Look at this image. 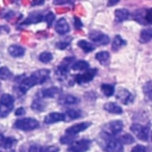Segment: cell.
I'll return each instance as SVG.
<instances>
[{"label": "cell", "mask_w": 152, "mask_h": 152, "mask_svg": "<svg viewBox=\"0 0 152 152\" xmlns=\"http://www.w3.org/2000/svg\"><path fill=\"white\" fill-rule=\"evenodd\" d=\"M142 90H144V94L146 95V97L150 99V100H152V81H148V82L144 86Z\"/></svg>", "instance_id": "d6a6232c"}, {"label": "cell", "mask_w": 152, "mask_h": 152, "mask_svg": "<svg viewBox=\"0 0 152 152\" xmlns=\"http://www.w3.org/2000/svg\"><path fill=\"white\" fill-rule=\"evenodd\" d=\"M65 120V114H62V113H58V112H52L50 114H48L44 119V122L46 125H52V124H56L58 121H63Z\"/></svg>", "instance_id": "8fae6325"}, {"label": "cell", "mask_w": 152, "mask_h": 152, "mask_svg": "<svg viewBox=\"0 0 152 152\" xmlns=\"http://www.w3.org/2000/svg\"><path fill=\"white\" fill-rule=\"evenodd\" d=\"M43 4H44V0H33V1H32V5H33V6L43 5Z\"/></svg>", "instance_id": "bcb514c9"}, {"label": "cell", "mask_w": 152, "mask_h": 152, "mask_svg": "<svg viewBox=\"0 0 152 152\" xmlns=\"http://www.w3.org/2000/svg\"><path fill=\"white\" fill-rule=\"evenodd\" d=\"M152 39V28H144L140 32L139 36V42L140 43H147Z\"/></svg>", "instance_id": "44dd1931"}, {"label": "cell", "mask_w": 152, "mask_h": 152, "mask_svg": "<svg viewBox=\"0 0 152 152\" xmlns=\"http://www.w3.org/2000/svg\"><path fill=\"white\" fill-rule=\"evenodd\" d=\"M39 152H58V147L57 146H46L40 148Z\"/></svg>", "instance_id": "ab89813d"}, {"label": "cell", "mask_w": 152, "mask_h": 152, "mask_svg": "<svg viewBox=\"0 0 152 152\" xmlns=\"http://www.w3.org/2000/svg\"><path fill=\"white\" fill-rule=\"evenodd\" d=\"M13 127L21 129V131H32V129H36L39 127V122H38V120H36L33 118H23V119L14 121Z\"/></svg>", "instance_id": "7a4b0ae2"}, {"label": "cell", "mask_w": 152, "mask_h": 152, "mask_svg": "<svg viewBox=\"0 0 152 152\" xmlns=\"http://www.w3.org/2000/svg\"><path fill=\"white\" fill-rule=\"evenodd\" d=\"M116 99L124 104H131L134 101V95L125 88H119L116 91Z\"/></svg>", "instance_id": "ba28073f"}, {"label": "cell", "mask_w": 152, "mask_h": 152, "mask_svg": "<svg viewBox=\"0 0 152 152\" xmlns=\"http://www.w3.org/2000/svg\"><path fill=\"white\" fill-rule=\"evenodd\" d=\"M55 30H56V32L59 33V34H66V33L70 31V26H69V24L66 23V20L62 18V19L57 20V23H56V25H55Z\"/></svg>", "instance_id": "5bb4252c"}, {"label": "cell", "mask_w": 152, "mask_h": 152, "mask_svg": "<svg viewBox=\"0 0 152 152\" xmlns=\"http://www.w3.org/2000/svg\"><path fill=\"white\" fill-rule=\"evenodd\" d=\"M14 114H15V115H18V116H20V115H23V114H25V108H23V107H20V108H18V109H15V112H14Z\"/></svg>", "instance_id": "ee69618b"}, {"label": "cell", "mask_w": 152, "mask_h": 152, "mask_svg": "<svg viewBox=\"0 0 152 152\" xmlns=\"http://www.w3.org/2000/svg\"><path fill=\"white\" fill-rule=\"evenodd\" d=\"M97 70L96 69H90V70H87L84 74H81V75H76L75 76V81L77 83H87V82H90L94 76L96 75Z\"/></svg>", "instance_id": "30bf717a"}, {"label": "cell", "mask_w": 152, "mask_h": 152, "mask_svg": "<svg viewBox=\"0 0 152 152\" xmlns=\"http://www.w3.org/2000/svg\"><path fill=\"white\" fill-rule=\"evenodd\" d=\"M151 139H152V133H151Z\"/></svg>", "instance_id": "c3c4849f"}, {"label": "cell", "mask_w": 152, "mask_h": 152, "mask_svg": "<svg viewBox=\"0 0 152 152\" xmlns=\"http://www.w3.org/2000/svg\"><path fill=\"white\" fill-rule=\"evenodd\" d=\"M82 116V112L78 110V109H68L66 113H65V118L70 119V120H74V119H78Z\"/></svg>", "instance_id": "83f0119b"}, {"label": "cell", "mask_w": 152, "mask_h": 152, "mask_svg": "<svg viewBox=\"0 0 152 152\" xmlns=\"http://www.w3.org/2000/svg\"><path fill=\"white\" fill-rule=\"evenodd\" d=\"M8 53L12 57H21L25 53V48H23L20 45H17V44H13L8 48Z\"/></svg>", "instance_id": "ac0fdd59"}, {"label": "cell", "mask_w": 152, "mask_h": 152, "mask_svg": "<svg viewBox=\"0 0 152 152\" xmlns=\"http://www.w3.org/2000/svg\"><path fill=\"white\" fill-rule=\"evenodd\" d=\"M71 69L78 70V71H84V70L89 69V64L86 61H76L75 63L71 64Z\"/></svg>", "instance_id": "603a6c76"}, {"label": "cell", "mask_w": 152, "mask_h": 152, "mask_svg": "<svg viewBox=\"0 0 152 152\" xmlns=\"http://www.w3.org/2000/svg\"><path fill=\"white\" fill-rule=\"evenodd\" d=\"M131 131L140 140L146 141L148 139V135H150V126H147V125H141V124H137V122L135 124H132Z\"/></svg>", "instance_id": "5b68a950"}, {"label": "cell", "mask_w": 152, "mask_h": 152, "mask_svg": "<svg viewBox=\"0 0 152 152\" xmlns=\"http://www.w3.org/2000/svg\"><path fill=\"white\" fill-rule=\"evenodd\" d=\"M74 26H75V28H81L82 26H83V24H82V21H81V19L80 18H77V17H74Z\"/></svg>", "instance_id": "60d3db41"}, {"label": "cell", "mask_w": 152, "mask_h": 152, "mask_svg": "<svg viewBox=\"0 0 152 152\" xmlns=\"http://www.w3.org/2000/svg\"><path fill=\"white\" fill-rule=\"evenodd\" d=\"M50 76V70L48 69H40V70H37L34 71L31 76H27V77H24L20 82H19V87L26 93L30 88L37 86V84H42L44 82L48 81Z\"/></svg>", "instance_id": "6da1fadb"}, {"label": "cell", "mask_w": 152, "mask_h": 152, "mask_svg": "<svg viewBox=\"0 0 152 152\" xmlns=\"http://www.w3.org/2000/svg\"><path fill=\"white\" fill-rule=\"evenodd\" d=\"M145 23L152 25V8L145 10Z\"/></svg>", "instance_id": "74e56055"}, {"label": "cell", "mask_w": 152, "mask_h": 152, "mask_svg": "<svg viewBox=\"0 0 152 152\" xmlns=\"http://www.w3.org/2000/svg\"><path fill=\"white\" fill-rule=\"evenodd\" d=\"M39 61L42 63H49V62H51L52 61V53L51 52H48V51L42 52L39 55Z\"/></svg>", "instance_id": "836d02e7"}, {"label": "cell", "mask_w": 152, "mask_h": 152, "mask_svg": "<svg viewBox=\"0 0 152 152\" xmlns=\"http://www.w3.org/2000/svg\"><path fill=\"white\" fill-rule=\"evenodd\" d=\"M106 138L103 148L106 152H124V145L119 139H113V137L103 134Z\"/></svg>", "instance_id": "3957f363"}, {"label": "cell", "mask_w": 152, "mask_h": 152, "mask_svg": "<svg viewBox=\"0 0 152 152\" xmlns=\"http://www.w3.org/2000/svg\"><path fill=\"white\" fill-rule=\"evenodd\" d=\"M53 20H55V14H53L52 12H48V13L44 15V21L46 23L48 27H50V26L52 25Z\"/></svg>", "instance_id": "e575fe53"}, {"label": "cell", "mask_w": 152, "mask_h": 152, "mask_svg": "<svg viewBox=\"0 0 152 152\" xmlns=\"http://www.w3.org/2000/svg\"><path fill=\"white\" fill-rule=\"evenodd\" d=\"M120 0H108V6H114V5H116L118 2H119Z\"/></svg>", "instance_id": "7dc6e473"}, {"label": "cell", "mask_w": 152, "mask_h": 152, "mask_svg": "<svg viewBox=\"0 0 152 152\" xmlns=\"http://www.w3.org/2000/svg\"><path fill=\"white\" fill-rule=\"evenodd\" d=\"M120 141L124 142V144H132V142H134V139H133V137L129 133H126V134L121 135Z\"/></svg>", "instance_id": "d590c367"}, {"label": "cell", "mask_w": 152, "mask_h": 152, "mask_svg": "<svg viewBox=\"0 0 152 152\" xmlns=\"http://www.w3.org/2000/svg\"><path fill=\"white\" fill-rule=\"evenodd\" d=\"M74 61H75L74 57H66V58H64V59L61 62V64L58 65V69H57L58 74L65 75V74L69 71V69L71 68V63H72Z\"/></svg>", "instance_id": "7c38bea8"}, {"label": "cell", "mask_w": 152, "mask_h": 152, "mask_svg": "<svg viewBox=\"0 0 152 152\" xmlns=\"http://www.w3.org/2000/svg\"><path fill=\"white\" fill-rule=\"evenodd\" d=\"M70 39H66V40H61V42H58L57 44H56V48L57 49H59V50H64V49H66L69 45H70Z\"/></svg>", "instance_id": "8d00e7d4"}, {"label": "cell", "mask_w": 152, "mask_h": 152, "mask_svg": "<svg viewBox=\"0 0 152 152\" xmlns=\"http://www.w3.org/2000/svg\"><path fill=\"white\" fill-rule=\"evenodd\" d=\"M31 107H32V109H34V110H37V112H40V110H43V109L45 108V103L43 102V100H42L40 97H37V99H34V100L32 101Z\"/></svg>", "instance_id": "4316f807"}, {"label": "cell", "mask_w": 152, "mask_h": 152, "mask_svg": "<svg viewBox=\"0 0 152 152\" xmlns=\"http://www.w3.org/2000/svg\"><path fill=\"white\" fill-rule=\"evenodd\" d=\"M12 77V72L7 66L0 68V80H10Z\"/></svg>", "instance_id": "f546056e"}, {"label": "cell", "mask_w": 152, "mask_h": 152, "mask_svg": "<svg viewBox=\"0 0 152 152\" xmlns=\"http://www.w3.org/2000/svg\"><path fill=\"white\" fill-rule=\"evenodd\" d=\"M72 141H74V138H72V135H69V134H65L64 137L61 138L62 144H69V142H72Z\"/></svg>", "instance_id": "f35d334b"}, {"label": "cell", "mask_w": 152, "mask_h": 152, "mask_svg": "<svg viewBox=\"0 0 152 152\" xmlns=\"http://www.w3.org/2000/svg\"><path fill=\"white\" fill-rule=\"evenodd\" d=\"M77 102H78V99L74 95H70V94L61 95L58 99V103L61 106H71V104H76Z\"/></svg>", "instance_id": "4fadbf2b"}, {"label": "cell", "mask_w": 152, "mask_h": 152, "mask_svg": "<svg viewBox=\"0 0 152 152\" xmlns=\"http://www.w3.org/2000/svg\"><path fill=\"white\" fill-rule=\"evenodd\" d=\"M0 152H1V151H0Z\"/></svg>", "instance_id": "681fc988"}, {"label": "cell", "mask_w": 152, "mask_h": 152, "mask_svg": "<svg viewBox=\"0 0 152 152\" xmlns=\"http://www.w3.org/2000/svg\"><path fill=\"white\" fill-rule=\"evenodd\" d=\"M72 0H55L56 5H64V4H71Z\"/></svg>", "instance_id": "7bdbcfd3"}, {"label": "cell", "mask_w": 152, "mask_h": 152, "mask_svg": "<svg viewBox=\"0 0 152 152\" xmlns=\"http://www.w3.org/2000/svg\"><path fill=\"white\" fill-rule=\"evenodd\" d=\"M39 151H40V146L38 145H32L28 150V152H39Z\"/></svg>", "instance_id": "f6af8a7d"}, {"label": "cell", "mask_w": 152, "mask_h": 152, "mask_svg": "<svg viewBox=\"0 0 152 152\" xmlns=\"http://www.w3.org/2000/svg\"><path fill=\"white\" fill-rule=\"evenodd\" d=\"M44 20V15L42 13H33V14H30L24 21H23V25H30V24H37L39 21H43Z\"/></svg>", "instance_id": "9a60e30c"}, {"label": "cell", "mask_w": 152, "mask_h": 152, "mask_svg": "<svg viewBox=\"0 0 152 152\" xmlns=\"http://www.w3.org/2000/svg\"><path fill=\"white\" fill-rule=\"evenodd\" d=\"M131 152H146V147L142 146V145H137V146H134L132 148Z\"/></svg>", "instance_id": "b9f144b4"}, {"label": "cell", "mask_w": 152, "mask_h": 152, "mask_svg": "<svg viewBox=\"0 0 152 152\" xmlns=\"http://www.w3.org/2000/svg\"><path fill=\"white\" fill-rule=\"evenodd\" d=\"M101 90L104 94V96H112L115 91V88L113 84H108V83H102L101 84Z\"/></svg>", "instance_id": "d4e9b609"}, {"label": "cell", "mask_w": 152, "mask_h": 152, "mask_svg": "<svg viewBox=\"0 0 152 152\" xmlns=\"http://www.w3.org/2000/svg\"><path fill=\"white\" fill-rule=\"evenodd\" d=\"M133 18H134L138 23L145 24V21L142 20V19H145V11H144V10H138V11H135L134 14H133Z\"/></svg>", "instance_id": "4dcf8cb0"}, {"label": "cell", "mask_w": 152, "mask_h": 152, "mask_svg": "<svg viewBox=\"0 0 152 152\" xmlns=\"http://www.w3.org/2000/svg\"><path fill=\"white\" fill-rule=\"evenodd\" d=\"M17 140L14 138H10V137H4L0 133V147L2 148H11L15 145Z\"/></svg>", "instance_id": "e0dca14e"}, {"label": "cell", "mask_w": 152, "mask_h": 152, "mask_svg": "<svg viewBox=\"0 0 152 152\" xmlns=\"http://www.w3.org/2000/svg\"><path fill=\"white\" fill-rule=\"evenodd\" d=\"M96 59L101 63V64H108V62H109V53L107 52V51H100V52H97L96 53Z\"/></svg>", "instance_id": "cb8c5ba5"}, {"label": "cell", "mask_w": 152, "mask_h": 152, "mask_svg": "<svg viewBox=\"0 0 152 152\" xmlns=\"http://www.w3.org/2000/svg\"><path fill=\"white\" fill-rule=\"evenodd\" d=\"M125 45H126V40H125L121 36H115V37L113 38L112 48H113L114 51H116L118 49H120V48H122V46H125Z\"/></svg>", "instance_id": "7402d4cb"}, {"label": "cell", "mask_w": 152, "mask_h": 152, "mask_svg": "<svg viewBox=\"0 0 152 152\" xmlns=\"http://www.w3.org/2000/svg\"><path fill=\"white\" fill-rule=\"evenodd\" d=\"M89 38L91 42H94L97 45H107L109 43V37L103 32H100L96 30L89 32Z\"/></svg>", "instance_id": "52a82bcc"}, {"label": "cell", "mask_w": 152, "mask_h": 152, "mask_svg": "<svg viewBox=\"0 0 152 152\" xmlns=\"http://www.w3.org/2000/svg\"><path fill=\"white\" fill-rule=\"evenodd\" d=\"M62 93V89L58 88V87H50V88H46V89H43L40 91V96L42 97H53L58 94Z\"/></svg>", "instance_id": "2e32d148"}, {"label": "cell", "mask_w": 152, "mask_h": 152, "mask_svg": "<svg viewBox=\"0 0 152 152\" xmlns=\"http://www.w3.org/2000/svg\"><path fill=\"white\" fill-rule=\"evenodd\" d=\"M12 109H13L12 106H7V104H2V103H0V118H5V116H7Z\"/></svg>", "instance_id": "1f68e13d"}, {"label": "cell", "mask_w": 152, "mask_h": 152, "mask_svg": "<svg viewBox=\"0 0 152 152\" xmlns=\"http://www.w3.org/2000/svg\"><path fill=\"white\" fill-rule=\"evenodd\" d=\"M103 108H104V110H107V112H109L112 114H121L122 113L121 106H119V104H116L114 102H107V103H104Z\"/></svg>", "instance_id": "d6986e66"}, {"label": "cell", "mask_w": 152, "mask_h": 152, "mask_svg": "<svg viewBox=\"0 0 152 152\" xmlns=\"http://www.w3.org/2000/svg\"><path fill=\"white\" fill-rule=\"evenodd\" d=\"M0 103L7 104V106H12V107H13L14 97H13L11 94H4V95H1V97H0Z\"/></svg>", "instance_id": "f1b7e54d"}, {"label": "cell", "mask_w": 152, "mask_h": 152, "mask_svg": "<svg viewBox=\"0 0 152 152\" xmlns=\"http://www.w3.org/2000/svg\"><path fill=\"white\" fill-rule=\"evenodd\" d=\"M90 147V141L87 139L72 141V144L68 147V152H87Z\"/></svg>", "instance_id": "8992f818"}, {"label": "cell", "mask_w": 152, "mask_h": 152, "mask_svg": "<svg viewBox=\"0 0 152 152\" xmlns=\"http://www.w3.org/2000/svg\"><path fill=\"white\" fill-rule=\"evenodd\" d=\"M77 45H78L84 52H91V51H94V49H95V46H94L91 43L87 42V40H80V42L77 43Z\"/></svg>", "instance_id": "484cf974"}, {"label": "cell", "mask_w": 152, "mask_h": 152, "mask_svg": "<svg viewBox=\"0 0 152 152\" xmlns=\"http://www.w3.org/2000/svg\"><path fill=\"white\" fill-rule=\"evenodd\" d=\"M90 122H81V124H75V125H72V126H70V127H68L66 128V131H65V133L66 134H69V135H76V134H78V133H81L82 131H84V129H87L88 127H90Z\"/></svg>", "instance_id": "9c48e42d"}, {"label": "cell", "mask_w": 152, "mask_h": 152, "mask_svg": "<svg viewBox=\"0 0 152 152\" xmlns=\"http://www.w3.org/2000/svg\"><path fill=\"white\" fill-rule=\"evenodd\" d=\"M124 128V124L122 121H119V120H114V121H110L108 122L106 126H103V134L106 135H109V137H114L116 134H119Z\"/></svg>", "instance_id": "277c9868"}, {"label": "cell", "mask_w": 152, "mask_h": 152, "mask_svg": "<svg viewBox=\"0 0 152 152\" xmlns=\"http://www.w3.org/2000/svg\"><path fill=\"white\" fill-rule=\"evenodd\" d=\"M131 17V13L126 8H119L115 10V18L118 21H125Z\"/></svg>", "instance_id": "ffe728a7"}]
</instances>
